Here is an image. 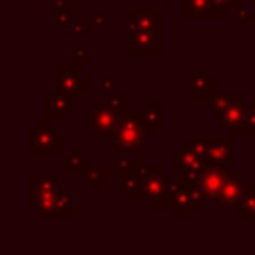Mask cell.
I'll list each match as a JSON object with an SVG mask.
<instances>
[{"instance_id":"cell-1","label":"cell","mask_w":255,"mask_h":255,"mask_svg":"<svg viewBox=\"0 0 255 255\" xmlns=\"http://www.w3.org/2000/svg\"><path fill=\"white\" fill-rule=\"evenodd\" d=\"M157 129L147 126L141 120L139 110H122L118 118V126L114 133L110 135V145L118 149V153H133V155H145V139L153 137Z\"/></svg>"},{"instance_id":"cell-2","label":"cell","mask_w":255,"mask_h":255,"mask_svg":"<svg viewBox=\"0 0 255 255\" xmlns=\"http://www.w3.org/2000/svg\"><path fill=\"white\" fill-rule=\"evenodd\" d=\"M64 191L60 173H28L26 175V207L38 219H50L56 197Z\"/></svg>"},{"instance_id":"cell-3","label":"cell","mask_w":255,"mask_h":255,"mask_svg":"<svg viewBox=\"0 0 255 255\" xmlns=\"http://www.w3.org/2000/svg\"><path fill=\"white\" fill-rule=\"evenodd\" d=\"M143 175V207L147 211H169L173 199V177L163 171L161 163H143L139 165Z\"/></svg>"},{"instance_id":"cell-4","label":"cell","mask_w":255,"mask_h":255,"mask_svg":"<svg viewBox=\"0 0 255 255\" xmlns=\"http://www.w3.org/2000/svg\"><path fill=\"white\" fill-rule=\"evenodd\" d=\"M56 120L44 116L38 118L34 128L26 131L28 155H64V131L54 124Z\"/></svg>"},{"instance_id":"cell-5","label":"cell","mask_w":255,"mask_h":255,"mask_svg":"<svg viewBox=\"0 0 255 255\" xmlns=\"http://www.w3.org/2000/svg\"><path fill=\"white\" fill-rule=\"evenodd\" d=\"M54 90L66 96L70 102H82L84 94L92 90V76L82 70L80 64H56L54 66Z\"/></svg>"},{"instance_id":"cell-6","label":"cell","mask_w":255,"mask_h":255,"mask_svg":"<svg viewBox=\"0 0 255 255\" xmlns=\"http://www.w3.org/2000/svg\"><path fill=\"white\" fill-rule=\"evenodd\" d=\"M118 118L120 112L116 108H112L108 102L98 100H92L90 108L80 114L82 128L88 129V133L94 137H110L118 126Z\"/></svg>"},{"instance_id":"cell-7","label":"cell","mask_w":255,"mask_h":255,"mask_svg":"<svg viewBox=\"0 0 255 255\" xmlns=\"http://www.w3.org/2000/svg\"><path fill=\"white\" fill-rule=\"evenodd\" d=\"M205 201L203 193L199 191L197 183L181 179L173 185V199H171V217L173 219H187L191 211H197Z\"/></svg>"},{"instance_id":"cell-8","label":"cell","mask_w":255,"mask_h":255,"mask_svg":"<svg viewBox=\"0 0 255 255\" xmlns=\"http://www.w3.org/2000/svg\"><path fill=\"white\" fill-rule=\"evenodd\" d=\"M211 161L197 155L195 151L187 149L183 143H175L171 147V169L173 175H183V179L197 183L203 169L209 165Z\"/></svg>"},{"instance_id":"cell-9","label":"cell","mask_w":255,"mask_h":255,"mask_svg":"<svg viewBox=\"0 0 255 255\" xmlns=\"http://www.w3.org/2000/svg\"><path fill=\"white\" fill-rule=\"evenodd\" d=\"M126 54L129 56H161L163 32L153 30H126Z\"/></svg>"},{"instance_id":"cell-10","label":"cell","mask_w":255,"mask_h":255,"mask_svg":"<svg viewBox=\"0 0 255 255\" xmlns=\"http://www.w3.org/2000/svg\"><path fill=\"white\" fill-rule=\"evenodd\" d=\"M247 100H239L235 102L231 108H227L217 120V128H221L225 131V135L229 139H237V137H243L245 135V126H247V106H245Z\"/></svg>"},{"instance_id":"cell-11","label":"cell","mask_w":255,"mask_h":255,"mask_svg":"<svg viewBox=\"0 0 255 255\" xmlns=\"http://www.w3.org/2000/svg\"><path fill=\"white\" fill-rule=\"evenodd\" d=\"M219 76L209 70L207 64H201L195 74L189 76V100L191 102H209L217 92Z\"/></svg>"},{"instance_id":"cell-12","label":"cell","mask_w":255,"mask_h":255,"mask_svg":"<svg viewBox=\"0 0 255 255\" xmlns=\"http://www.w3.org/2000/svg\"><path fill=\"white\" fill-rule=\"evenodd\" d=\"M179 16L183 20H225L227 12L211 0H179Z\"/></svg>"},{"instance_id":"cell-13","label":"cell","mask_w":255,"mask_h":255,"mask_svg":"<svg viewBox=\"0 0 255 255\" xmlns=\"http://www.w3.org/2000/svg\"><path fill=\"white\" fill-rule=\"evenodd\" d=\"M229 175H231V171H227V165L209 163L203 169V173H201V177L197 181V187H199V191L203 193L205 199H213L215 201V197L219 195V191H221V187H223V183L227 181Z\"/></svg>"},{"instance_id":"cell-14","label":"cell","mask_w":255,"mask_h":255,"mask_svg":"<svg viewBox=\"0 0 255 255\" xmlns=\"http://www.w3.org/2000/svg\"><path fill=\"white\" fill-rule=\"evenodd\" d=\"M247 185H249V181L243 175L231 173L227 177V181L223 183L219 195L215 197V203L219 207H223V209H233L235 211V207L241 203V199H243V195L247 191Z\"/></svg>"},{"instance_id":"cell-15","label":"cell","mask_w":255,"mask_h":255,"mask_svg":"<svg viewBox=\"0 0 255 255\" xmlns=\"http://www.w3.org/2000/svg\"><path fill=\"white\" fill-rule=\"evenodd\" d=\"M209 141V151H207V159L211 163H223V165H235L237 161V149H235V141L225 137H215V135H207Z\"/></svg>"},{"instance_id":"cell-16","label":"cell","mask_w":255,"mask_h":255,"mask_svg":"<svg viewBox=\"0 0 255 255\" xmlns=\"http://www.w3.org/2000/svg\"><path fill=\"white\" fill-rule=\"evenodd\" d=\"M141 187H143V175H141L139 167L131 169V171L118 173V191L122 195H126L128 201H141L143 199Z\"/></svg>"},{"instance_id":"cell-17","label":"cell","mask_w":255,"mask_h":255,"mask_svg":"<svg viewBox=\"0 0 255 255\" xmlns=\"http://www.w3.org/2000/svg\"><path fill=\"white\" fill-rule=\"evenodd\" d=\"M44 108H46V116L52 120H72L74 118L72 102L56 90L44 94Z\"/></svg>"},{"instance_id":"cell-18","label":"cell","mask_w":255,"mask_h":255,"mask_svg":"<svg viewBox=\"0 0 255 255\" xmlns=\"http://www.w3.org/2000/svg\"><path fill=\"white\" fill-rule=\"evenodd\" d=\"M239 100H245V94L243 92H231V90H223V92H215L211 98H209V102H207V118L209 120H217L227 108H231L235 102H239Z\"/></svg>"},{"instance_id":"cell-19","label":"cell","mask_w":255,"mask_h":255,"mask_svg":"<svg viewBox=\"0 0 255 255\" xmlns=\"http://www.w3.org/2000/svg\"><path fill=\"white\" fill-rule=\"evenodd\" d=\"M90 165H92V155L86 153L80 143H76L70 153H64V155H62V171H64V173L84 175Z\"/></svg>"},{"instance_id":"cell-20","label":"cell","mask_w":255,"mask_h":255,"mask_svg":"<svg viewBox=\"0 0 255 255\" xmlns=\"http://www.w3.org/2000/svg\"><path fill=\"white\" fill-rule=\"evenodd\" d=\"M139 114H141V120L153 129L163 128V102L161 100H147L143 108L139 110Z\"/></svg>"},{"instance_id":"cell-21","label":"cell","mask_w":255,"mask_h":255,"mask_svg":"<svg viewBox=\"0 0 255 255\" xmlns=\"http://www.w3.org/2000/svg\"><path fill=\"white\" fill-rule=\"evenodd\" d=\"M235 217L237 219H255V183L247 185V191L241 199V203L235 207Z\"/></svg>"},{"instance_id":"cell-22","label":"cell","mask_w":255,"mask_h":255,"mask_svg":"<svg viewBox=\"0 0 255 255\" xmlns=\"http://www.w3.org/2000/svg\"><path fill=\"white\" fill-rule=\"evenodd\" d=\"M74 217V203H72V195L68 191H62L52 207V215L50 219H72Z\"/></svg>"},{"instance_id":"cell-23","label":"cell","mask_w":255,"mask_h":255,"mask_svg":"<svg viewBox=\"0 0 255 255\" xmlns=\"http://www.w3.org/2000/svg\"><path fill=\"white\" fill-rule=\"evenodd\" d=\"M92 20L90 18H76L72 24H68L64 30H62V36L64 38H90L92 36Z\"/></svg>"},{"instance_id":"cell-24","label":"cell","mask_w":255,"mask_h":255,"mask_svg":"<svg viewBox=\"0 0 255 255\" xmlns=\"http://www.w3.org/2000/svg\"><path fill=\"white\" fill-rule=\"evenodd\" d=\"M72 2L70 0H62V2H54V24L58 30H64L68 24H72L76 18L72 14Z\"/></svg>"},{"instance_id":"cell-25","label":"cell","mask_w":255,"mask_h":255,"mask_svg":"<svg viewBox=\"0 0 255 255\" xmlns=\"http://www.w3.org/2000/svg\"><path fill=\"white\" fill-rule=\"evenodd\" d=\"M84 181L88 183V187H90L92 193H98V191H100V185L110 181V175H108L106 171H102L98 165L92 163V165L88 167V171L84 173Z\"/></svg>"},{"instance_id":"cell-26","label":"cell","mask_w":255,"mask_h":255,"mask_svg":"<svg viewBox=\"0 0 255 255\" xmlns=\"http://www.w3.org/2000/svg\"><path fill=\"white\" fill-rule=\"evenodd\" d=\"M179 143H183L187 149L195 151L197 155L205 157L207 159V151H209V141L207 137H199V135H181L179 137Z\"/></svg>"},{"instance_id":"cell-27","label":"cell","mask_w":255,"mask_h":255,"mask_svg":"<svg viewBox=\"0 0 255 255\" xmlns=\"http://www.w3.org/2000/svg\"><path fill=\"white\" fill-rule=\"evenodd\" d=\"M118 82H120V74H118V72H110V74H104V76L98 78V88H100L102 92L110 94V92L116 90Z\"/></svg>"},{"instance_id":"cell-28","label":"cell","mask_w":255,"mask_h":255,"mask_svg":"<svg viewBox=\"0 0 255 255\" xmlns=\"http://www.w3.org/2000/svg\"><path fill=\"white\" fill-rule=\"evenodd\" d=\"M135 157L137 155H133V153H120V157H118V173L137 169L139 165H137V159Z\"/></svg>"},{"instance_id":"cell-29","label":"cell","mask_w":255,"mask_h":255,"mask_svg":"<svg viewBox=\"0 0 255 255\" xmlns=\"http://www.w3.org/2000/svg\"><path fill=\"white\" fill-rule=\"evenodd\" d=\"M219 10H225V12H241L245 10V0H211Z\"/></svg>"},{"instance_id":"cell-30","label":"cell","mask_w":255,"mask_h":255,"mask_svg":"<svg viewBox=\"0 0 255 255\" xmlns=\"http://www.w3.org/2000/svg\"><path fill=\"white\" fill-rule=\"evenodd\" d=\"M72 62H76V64H80V66L92 64V54H90L88 46H74V52H72Z\"/></svg>"},{"instance_id":"cell-31","label":"cell","mask_w":255,"mask_h":255,"mask_svg":"<svg viewBox=\"0 0 255 255\" xmlns=\"http://www.w3.org/2000/svg\"><path fill=\"white\" fill-rule=\"evenodd\" d=\"M108 104H110L112 108H116L118 112H122V110L128 108V94H126V92H110Z\"/></svg>"},{"instance_id":"cell-32","label":"cell","mask_w":255,"mask_h":255,"mask_svg":"<svg viewBox=\"0 0 255 255\" xmlns=\"http://www.w3.org/2000/svg\"><path fill=\"white\" fill-rule=\"evenodd\" d=\"M245 106H247V126L243 137H251L255 131V100H247Z\"/></svg>"},{"instance_id":"cell-33","label":"cell","mask_w":255,"mask_h":255,"mask_svg":"<svg viewBox=\"0 0 255 255\" xmlns=\"http://www.w3.org/2000/svg\"><path fill=\"white\" fill-rule=\"evenodd\" d=\"M90 20H92V26L98 30V28H106L108 26V22H110V12L108 10H96L92 16H90Z\"/></svg>"},{"instance_id":"cell-34","label":"cell","mask_w":255,"mask_h":255,"mask_svg":"<svg viewBox=\"0 0 255 255\" xmlns=\"http://www.w3.org/2000/svg\"><path fill=\"white\" fill-rule=\"evenodd\" d=\"M239 18L251 20V24H253V36H255V10H241V12H237V20Z\"/></svg>"},{"instance_id":"cell-35","label":"cell","mask_w":255,"mask_h":255,"mask_svg":"<svg viewBox=\"0 0 255 255\" xmlns=\"http://www.w3.org/2000/svg\"><path fill=\"white\" fill-rule=\"evenodd\" d=\"M175 2H179V0H155V4L163 10V12H167V10H171L173 8V4Z\"/></svg>"},{"instance_id":"cell-36","label":"cell","mask_w":255,"mask_h":255,"mask_svg":"<svg viewBox=\"0 0 255 255\" xmlns=\"http://www.w3.org/2000/svg\"><path fill=\"white\" fill-rule=\"evenodd\" d=\"M92 2H118V0H92Z\"/></svg>"},{"instance_id":"cell-37","label":"cell","mask_w":255,"mask_h":255,"mask_svg":"<svg viewBox=\"0 0 255 255\" xmlns=\"http://www.w3.org/2000/svg\"><path fill=\"white\" fill-rule=\"evenodd\" d=\"M251 139H253V145H255V131H253V135H251Z\"/></svg>"},{"instance_id":"cell-38","label":"cell","mask_w":255,"mask_h":255,"mask_svg":"<svg viewBox=\"0 0 255 255\" xmlns=\"http://www.w3.org/2000/svg\"><path fill=\"white\" fill-rule=\"evenodd\" d=\"M253 221H255V219H253ZM253 235H255V225H253Z\"/></svg>"},{"instance_id":"cell-39","label":"cell","mask_w":255,"mask_h":255,"mask_svg":"<svg viewBox=\"0 0 255 255\" xmlns=\"http://www.w3.org/2000/svg\"><path fill=\"white\" fill-rule=\"evenodd\" d=\"M54 2H62V0H54Z\"/></svg>"}]
</instances>
